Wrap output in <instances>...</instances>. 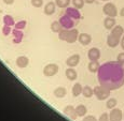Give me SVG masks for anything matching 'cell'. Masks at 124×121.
Here are the masks:
<instances>
[{
  "label": "cell",
  "mask_w": 124,
  "mask_h": 121,
  "mask_svg": "<svg viewBox=\"0 0 124 121\" xmlns=\"http://www.w3.org/2000/svg\"><path fill=\"white\" fill-rule=\"evenodd\" d=\"M98 82L109 90H116L124 86V66L118 61H108L101 65L97 72Z\"/></svg>",
  "instance_id": "6da1fadb"
},
{
  "label": "cell",
  "mask_w": 124,
  "mask_h": 121,
  "mask_svg": "<svg viewBox=\"0 0 124 121\" xmlns=\"http://www.w3.org/2000/svg\"><path fill=\"white\" fill-rule=\"evenodd\" d=\"M93 89H94V96H96L97 100H99V101L107 100V99H109V96H110L111 90L107 89L106 87L101 86V85H99V86H95Z\"/></svg>",
  "instance_id": "7a4b0ae2"
},
{
  "label": "cell",
  "mask_w": 124,
  "mask_h": 121,
  "mask_svg": "<svg viewBox=\"0 0 124 121\" xmlns=\"http://www.w3.org/2000/svg\"><path fill=\"white\" fill-rule=\"evenodd\" d=\"M59 68L58 65L55 64V63H49L43 68V75L45 77H53L58 73Z\"/></svg>",
  "instance_id": "3957f363"
},
{
  "label": "cell",
  "mask_w": 124,
  "mask_h": 121,
  "mask_svg": "<svg viewBox=\"0 0 124 121\" xmlns=\"http://www.w3.org/2000/svg\"><path fill=\"white\" fill-rule=\"evenodd\" d=\"M59 23L62 24L64 29H72L76 26V24H77V20L65 14V15H63L59 18Z\"/></svg>",
  "instance_id": "277c9868"
},
{
  "label": "cell",
  "mask_w": 124,
  "mask_h": 121,
  "mask_svg": "<svg viewBox=\"0 0 124 121\" xmlns=\"http://www.w3.org/2000/svg\"><path fill=\"white\" fill-rule=\"evenodd\" d=\"M102 12H104L105 15L110 16V17H116L119 14L116 6H114L113 3H111V2H107V3L105 4L104 8H102Z\"/></svg>",
  "instance_id": "5b68a950"
},
{
  "label": "cell",
  "mask_w": 124,
  "mask_h": 121,
  "mask_svg": "<svg viewBox=\"0 0 124 121\" xmlns=\"http://www.w3.org/2000/svg\"><path fill=\"white\" fill-rule=\"evenodd\" d=\"M79 31L76 28H72V29H68L67 30V37H66L65 42H67L69 44L75 43L76 41H78V38H79Z\"/></svg>",
  "instance_id": "8992f818"
},
{
  "label": "cell",
  "mask_w": 124,
  "mask_h": 121,
  "mask_svg": "<svg viewBox=\"0 0 124 121\" xmlns=\"http://www.w3.org/2000/svg\"><path fill=\"white\" fill-rule=\"evenodd\" d=\"M109 119H110V121H123V111L119 108L110 109Z\"/></svg>",
  "instance_id": "52a82bcc"
},
{
  "label": "cell",
  "mask_w": 124,
  "mask_h": 121,
  "mask_svg": "<svg viewBox=\"0 0 124 121\" xmlns=\"http://www.w3.org/2000/svg\"><path fill=\"white\" fill-rule=\"evenodd\" d=\"M63 113H64V115H66L67 117H69L72 120H77V118H78L77 111H76V107H73L72 105L65 106L64 109H63Z\"/></svg>",
  "instance_id": "ba28073f"
},
{
  "label": "cell",
  "mask_w": 124,
  "mask_h": 121,
  "mask_svg": "<svg viewBox=\"0 0 124 121\" xmlns=\"http://www.w3.org/2000/svg\"><path fill=\"white\" fill-rule=\"evenodd\" d=\"M101 51L97 47H93L87 51V57H89L90 61H98L101 59Z\"/></svg>",
  "instance_id": "9c48e42d"
},
{
  "label": "cell",
  "mask_w": 124,
  "mask_h": 121,
  "mask_svg": "<svg viewBox=\"0 0 124 121\" xmlns=\"http://www.w3.org/2000/svg\"><path fill=\"white\" fill-rule=\"evenodd\" d=\"M80 62V55L79 54H73L70 57H68L67 60H66V64H67L69 68H75L79 64Z\"/></svg>",
  "instance_id": "30bf717a"
},
{
  "label": "cell",
  "mask_w": 124,
  "mask_h": 121,
  "mask_svg": "<svg viewBox=\"0 0 124 121\" xmlns=\"http://www.w3.org/2000/svg\"><path fill=\"white\" fill-rule=\"evenodd\" d=\"M120 43H121L120 38L116 37V35L111 34V33L107 37V45H108L110 48H114V47H116Z\"/></svg>",
  "instance_id": "8fae6325"
},
{
  "label": "cell",
  "mask_w": 124,
  "mask_h": 121,
  "mask_svg": "<svg viewBox=\"0 0 124 121\" xmlns=\"http://www.w3.org/2000/svg\"><path fill=\"white\" fill-rule=\"evenodd\" d=\"M65 14L66 15H68V16H70V17H72L73 19H76V20H79L80 18H81V14H80V12L78 9H76L75 6L73 8H66V11H65Z\"/></svg>",
  "instance_id": "7c38bea8"
},
{
  "label": "cell",
  "mask_w": 124,
  "mask_h": 121,
  "mask_svg": "<svg viewBox=\"0 0 124 121\" xmlns=\"http://www.w3.org/2000/svg\"><path fill=\"white\" fill-rule=\"evenodd\" d=\"M78 41L83 46H87L92 42V37H91V34H89V33H80L79 38H78Z\"/></svg>",
  "instance_id": "4fadbf2b"
},
{
  "label": "cell",
  "mask_w": 124,
  "mask_h": 121,
  "mask_svg": "<svg viewBox=\"0 0 124 121\" xmlns=\"http://www.w3.org/2000/svg\"><path fill=\"white\" fill-rule=\"evenodd\" d=\"M56 3L55 2H52V1H50V2H47L46 4L44 6V14L45 15H47V16H51V15H53L54 13H55V10H56Z\"/></svg>",
  "instance_id": "5bb4252c"
},
{
  "label": "cell",
  "mask_w": 124,
  "mask_h": 121,
  "mask_svg": "<svg viewBox=\"0 0 124 121\" xmlns=\"http://www.w3.org/2000/svg\"><path fill=\"white\" fill-rule=\"evenodd\" d=\"M15 63L20 69H25L28 66V64H29V59H28L26 56H20L16 58Z\"/></svg>",
  "instance_id": "9a60e30c"
},
{
  "label": "cell",
  "mask_w": 124,
  "mask_h": 121,
  "mask_svg": "<svg viewBox=\"0 0 124 121\" xmlns=\"http://www.w3.org/2000/svg\"><path fill=\"white\" fill-rule=\"evenodd\" d=\"M54 96L57 99H63L66 96L67 94V89L65 87H57V88L54 89Z\"/></svg>",
  "instance_id": "2e32d148"
},
{
  "label": "cell",
  "mask_w": 124,
  "mask_h": 121,
  "mask_svg": "<svg viewBox=\"0 0 124 121\" xmlns=\"http://www.w3.org/2000/svg\"><path fill=\"white\" fill-rule=\"evenodd\" d=\"M65 75L67 77V79L71 80V82H73V80H76L78 78V73L73 68H68L65 72Z\"/></svg>",
  "instance_id": "e0dca14e"
},
{
  "label": "cell",
  "mask_w": 124,
  "mask_h": 121,
  "mask_svg": "<svg viewBox=\"0 0 124 121\" xmlns=\"http://www.w3.org/2000/svg\"><path fill=\"white\" fill-rule=\"evenodd\" d=\"M116 17H110V16H107L104 19V26L107 30H111L112 28L116 26Z\"/></svg>",
  "instance_id": "ac0fdd59"
},
{
  "label": "cell",
  "mask_w": 124,
  "mask_h": 121,
  "mask_svg": "<svg viewBox=\"0 0 124 121\" xmlns=\"http://www.w3.org/2000/svg\"><path fill=\"white\" fill-rule=\"evenodd\" d=\"M111 34H113V35H116V37H118V38H120V39H122V37L124 35V29H123V27L122 26H114V27L111 29Z\"/></svg>",
  "instance_id": "d6986e66"
},
{
  "label": "cell",
  "mask_w": 124,
  "mask_h": 121,
  "mask_svg": "<svg viewBox=\"0 0 124 121\" xmlns=\"http://www.w3.org/2000/svg\"><path fill=\"white\" fill-rule=\"evenodd\" d=\"M72 96H75V98H77V96H79L82 94V92H83V87H82V85L79 84V83H76L75 85L72 86Z\"/></svg>",
  "instance_id": "ffe728a7"
},
{
  "label": "cell",
  "mask_w": 124,
  "mask_h": 121,
  "mask_svg": "<svg viewBox=\"0 0 124 121\" xmlns=\"http://www.w3.org/2000/svg\"><path fill=\"white\" fill-rule=\"evenodd\" d=\"M101 64H99L98 61H90L89 65H87V69H89V71L91 73H97L99 70V68H101Z\"/></svg>",
  "instance_id": "44dd1931"
},
{
  "label": "cell",
  "mask_w": 124,
  "mask_h": 121,
  "mask_svg": "<svg viewBox=\"0 0 124 121\" xmlns=\"http://www.w3.org/2000/svg\"><path fill=\"white\" fill-rule=\"evenodd\" d=\"M50 28H51V30H52V31H53L54 33H59V32L62 31V30L64 29L63 26H62V24L59 23V20H54V22L51 24Z\"/></svg>",
  "instance_id": "7402d4cb"
},
{
  "label": "cell",
  "mask_w": 124,
  "mask_h": 121,
  "mask_svg": "<svg viewBox=\"0 0 124 121\" xmlns=\"http://www.w3.org/2000/svg\"><path fill=\"white\" fill-rule=\"evenodd\" d=\"M76 111H77L78 117H84V116H86L87 108H86V106L83 105V104H79V105L76 107Z\"/></svg>",
  "instance_id": "603a6c76"
},
{
  "label": "cell",
  "mask_w": 124,
  "mask_h": 121,
  "mask_svg": "<svg viewBox=\"0 0 124 121\" xmlns=\"http://www.w3.org/2000/svg\"><path fill=\"white\" fill-rule=\"evenodd\" d=\"M82 94H83L84 98H87V99L92 98V96H94V89H93L92 87H90V86H84L83 87Z\"/></svg>",
  "instance_id": "cb8c5ba5"
},
{
  "label": "cell",
  "mask_w": 124,
  "mask_h": 121,
  "mask_svg": "<svg viewBox=\"0 0 124 121\" xmlns=\"http://www.w3.org/2000/svg\"><path fill=\"white\" fill-rule=\"evenodd\" d=\"M56 3V6L61 9H66L69 6V4L71 3V0H55L54 1Z\"/></svg>",
  "instance_id": "d4e9b609"
},
{
  "label": "cell",
  "mask_w": 124,
  "mask_h": 121,
  "mask_svg": "<svg viewBox=\"0 0 124 121\" xmlns=\"http://www.w3.org/2000/svg\"><path fill=\"white\" fill-rule=\"evenodd\" d=\"M116 104H118V101H116V99H114V98H109V99H107L106 107L108 108V109H113V108H116Z\"/></svg>",
  "instance_id": "484cf974"
},
{
  "label": "cell",
  "mask_w": 124,
  "mask_h": 121,
  "mask_svg": "<svg viewBox=\"0 0 124 121\" xmlns=\"http://www.w3.org/2000/svg\"><path fill=\"white\" fill-rule=\"evenodd\" d=\"M13 35H14V43H20L21 42V40H22V38H23V32L21 31L20 29H14L13 30Z\"/></svg>",
  "instance_id": "4316f807"
},
{
  "label": "cell",
  "mask_w": 124,
  "mask_h": 121,
  "mask_svg": "<svg viewBox=\"0 0 124 121\" xmlns=\"http://www.w3.org/2000/svg\"><path fill=\"white\" fill-rule=\"evenodd\" d=\"M71 3H72V6H75L76 9L81 10V9L84 6L85 1H84V0H71Z\"/></svg>",
  "instance_id": "83f0119b"
},
{
  "label": "cell",
  "mask_w": 124,
  "mask_h": 121,
  "mask_svg": "<svg viewBox=\"0 0 124 121\" xmlns=\"http://www.w3.org/2000/svg\"><path fill=\"white\" fill-rule=\"evenodd\" d=\"M3 23H4V25H7V26H13V25H15V22H14V19H13V17H12L11 15H6L3 17Z\"/></svg>",
  "instance_id": "f1b7e54d"
},
{
  "label": "cell",
  "mask_w": 124,
  "mask_h": 121,
  "mask_svg": "<svg viewBox=\"0 0 124 121\" xmlns=\"http://www.w3.org/2000/svg\"><path fill=\"white\" fill-rule=\"evenodd\" d=\"M30 2L34 8H41L43 6V0H31Z\"/></svg>",
  "instance_id": "f546056e"
},
{
  "label": "cell",
  "mask_w": 124,
  "mask_h": 121,
  "mask_svg": "<svg viewBox=\"0 0 124 121\" xmlns=\"http://www.w3.org/2000/svg\"><path fill=\"white\" fill-rule=\"evenodd\" d=\"M98 121H110L109 119V114L108 113H102L98 118Z\"/></svg>",
  "instance_id": "4dcf8cb0"
},
{
  "label": "cell",
  "mask_w": 124,
  "mask_h": 121,
  "mask_svg": "<svg viewBox=\"0 0 124 121\" xmlns=\"http://www.w3.org/2000/svg\"><path fill=\"white\" fill-rule=\"evenodd\" d=\"M116 61H118L120 64L124 65V51H122V53H120L118 55V57H116Z\"/></svg>",
  "instance_id": "1f68e13d"
},
{
  "label": "cell",
  "mask_w": 124,
  "mask_h": 121,
  "mask_svg": "<svg viewBox=\"0 0 124 121\" xmlns=\"http://www.w3.org/2000/svg\"><path fill=\"white\" fill-rule=\"evenodd\" d=\"M25 26H26V23L24 22V20H21V22H18V23L15 24V29L22 30V29H24V28H25Z\"/></svg>",
  "instance_id": "d6a6232c"
},
{
  "label": "cell",
  "mask_w": 124,
  "mask_h": 121,
  "mask_svg": "<svg viewBox=\"0 0 124 121\" xmlns=\"http://www.w3.org/2000/svg\"><path fill=\"white\" fill-rule=\"evenodd\" d=\"M2 33H3L4 35H9L11 33V27L10 26H7L4 25L3 28H2Z\"/></svg>",
  "instance_id": "836d02e7"
},
{
  "label": "cell",
  "mask_w": 124,
  "mask_h": 121,
  "mask_svg": "<svg viewBox=\"0 0 124 121\" xmlns=\"http://www.w3.org/2000/svg\"><path fill=\"white\" fill-rule=\"evenodd\" d=\"M82 121H98V119H96L94 116H84Z\"/></svg>",
  "instance_id": "e575fe53"
},
{
  "label": "cell",
  "mask_w": 124,
  "mask_h": 121,
  "mask_svg": "<svg viewBox=\"0 0 124 121\" xmlns=\"http://www.w3.org/2000/svg\"><path fill=\"white\" fill-rule=\"evenodd\" d=\"M3 1V3L8 4V6H11V4L14 3V0H2Z\"/></svg>",
  "instance_id": "d590c367"
},
{
  "label": "cell",
  "mask_w": 124,
  "mask_h": 121,
  "mask_svg": "<svg viewBox=\"0 0 124 121\" xmlns=\"http://www.w3.org/2000/svg\"><path fill=\"white\" fill-rule=\"evenodd\" d=\"M121 47H122V49H123V51H124V35H123V37H122V39H121Z\"/></svg>",
  "instance_id": "8d00e7d4"
},
{
  "label": "cell",
  "mask_w": 124,
  "mask_h": 121,
  "mask_svg": "<svg viewBox=\"0 0 124 121\" xmlns=\"http://www.w3.org/2000/svg\"><path fill=\"white\" fill-rule=\"evenodd\" d=\"M84 1H85V3H89V4H91V3H94L95 0H84Z\"/></svg>",
  "instance_id": "74e56055"
},
{
  "label": "cell",
  "mask_w": 124,
  "mask_h": 121,
  "mask_svg": "<svg viewBox=\"0 0 124 121\" xmlns=\"http://www.w3.org/2000/svg\"><path fill=\"white\" fill-rule=\"evenodd\" d=\"M120 15L122 16V17H124V8L121 9V11H120Z\"/></svg>",
  "instance_id": "f35d334b"
},
{
  "label": "cell",
  "mask_w": 124,
  "mask_h": 121,
  "mask_svg": "<svg viewBox=\"0 0 124 121\" xmlns=\"http://www.w3.org/2000/svg\"><path fill=\"white\" fill-rule=\"evenodd\" d=\"M123 121H124V110H123Z\"/></svg>",
  "instance_id": "ab89813d"
},
{
  "label": "cell",
  "mask_w": 124,
  "mask_h": 121,
  "mask_svg": "<svg viewBox=\"0 0 124 121\" xmlns=\"http://www.w3.org/2000/svg\"><path fill=\"white\" fill-rule=\"evenodd\" d=\"M101 1H109V0H101Z\"/></svg>",
  "instance_id": "60d3db41"
},
{
  "label": "cell",
  "mask_w": 124,
  "mask_h": 121,
  "mask_svg": "<svg viewBox=\"0 0 124 121\" xmlns=\"http://www.w3.org/2000/svg\"><path fill=\"white\" fill-rule=\"evenodd\" d=\"M0 14H1V9H0Z\"/></svg>",
  "instance_id": "b9f144b4"
}]
</instances>
